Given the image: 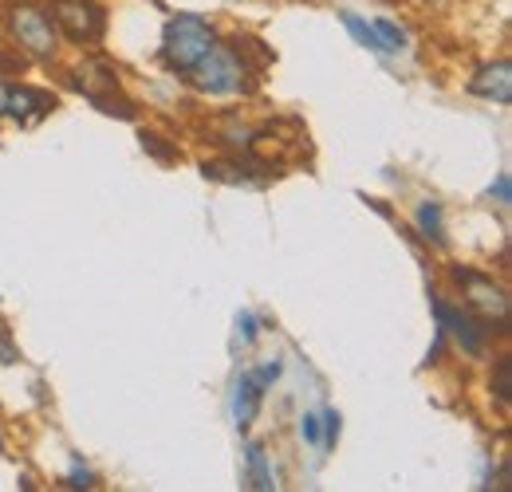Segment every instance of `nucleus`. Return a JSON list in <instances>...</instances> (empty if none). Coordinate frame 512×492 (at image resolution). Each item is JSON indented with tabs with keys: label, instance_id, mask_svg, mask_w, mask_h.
Masks as SVG:
<instances>
[{
	"label": "nucleus",
	"instance_id": "obj_15",
	"mask_svg": "<svg viewBox=\"0 0 512 492\" xmlns=\"http://www.w3.org/2000/svg\"><path fill=\"white\" fill-rule=\"evenodd\" d=\"M493 394L501 406H509L512 398V355H501L497 359V370H493Z\"/></svg>",
	"mask_w": 512,
	"mask_h": 492
},
{
	"label": "nucleus",
	"instance_id": "obj_21",
	"mask_svg": "<svg viewBox=\"0 0 512 492\" xmlns=\"http://www.w3.org/2000/svg\"><path fill=\"white\" fill-rule=\"evenodd\" d=\"M280 374H284V363H280V359H272V363H264V367L256 370L253 378L260 382V386H264V390H268V386H272V382H276Z\"/></svg>",
	"mask_w": 512,
	"mask_h": 492
},
{
	"label": "nucleus",
	"instance_id": "obj_12",
	"mask_svg": "<svg viewBox=\"0 0 512 492\" xmlns=\"http://www.w3.org/2000/svg\"><path fill=\"white\" fill-rule=\"evenodd\" d=\"M339 20H343V28L355 36V44L359 48H367V52H379L383 56V40H379V32H375V24H367L363 16H355V12H339Z\"/></svg>",
	"mask_w": 512,
	"mask_h": 492
},
{
	"label": "nucleus",
	"instance_id": "obj_17",
	"mask_svg": "<svg viewBox=\"0 0 512 492\" xmlns=\"http://www.w3.org/2000/svg\"><path fill=\"white\" fill-rule=\"evenodd\" d=\"M489 197H493L501 209H509L512 205V174L509 170H501V174H497V182L489 185Z\"/></svg>",
	"mask_w": 512,
	"mask_h": 492
},
{
	"label": "nucleus",
	"instance_id": "obj_25",
	"mask_svg": "<svg viewBox=\"0 0 512 492\" xmlns=\"http://www.w3.org/2000/svg\"><path fill=\"white\" fill-rule=\"evenodd\" d=\"M0 457H4V437H0Z\"/></svg>",
	"mask_w": 512,
	"mask_h": 492
},
{
	"label": "nucleus",
	"instance_id": "obj_24",
	"mask_svg": "<svg viewBox=\"0 0 512 492\" xmlns=\"http://www.w3.org/2000/svg\"><path fill=\"white\" fill-rule=\"evenodd\" d=\"M4 103H8V87L0 83V115H4Z\"/></svg>",
	"mask_w": 512,
	"mask_h": 492
},
{
	"label": "nucleus",
	"instance_id": "obj_11",
	"mask_svg": "<svg viewBox=\"0 0 512 492\" xmlns=\"http://www.w3.org/2000/svg\"><path fill=\"white\" fill-rule=\"evenodd\" d=\"M245 465H249V489H276V481H272V469H268V453H264V445L260 441H249V449H245Z\"/></svg>",
	"mask_w": 512,
	"mask_h": 492
},
{
	"label": "nucleus",
	"instance_id": "obj_1",
	"mask_svg": "<svg viewBox=\"0 0 512 492\" xmlns=\"http://www.w3.org/2000/svg\"><path fill=\"white\" fill-rule=\"evenodd\" d=\"M217 28L197 16V12H178L170 24H166V36H162V60L170 71H193L197 63L205 60L213 48H217Z\"/></svg>",
	"mask_w": 512,
	"mask_h": 492
},
{
	"label": "nucleus",
	"instance_id": "obj_4",
	"mask_svg": "<svg viewBox=\"0 0 512 492\" xmlns=\"http://www.w3.org/2000/svg\"><path fill=\"white\" fill-rule=\"evenodd\" d=\"M449 276H453V284H461L469 308L481 311L485 319H497V323L505 327V319H509V296H505V288H501L493 276L469 272V268H453Z\"/></svg>",
	"mask_w": 512,
	"mask_h": 492
},
{
	"label": "nucleus",
	"instance_id": "obj_10",
	"mask_svg": "<svg viewBox=\"0 0 512 492\" xmlns=\"http://www.w3.org/2000/svg\"><path fill=\"white\" fill-rule=\"evenodd\" d=\"M260 398H264V386L256 382L253 374H241L237 390H233V418H237V430H249L260 414Z\"/></svg>",
	"mask_w": 512,
	"mask_h": 492
},
{
	"label": "nucleus",
	"instance_id": "obj_16",
	"mask_svg": "<svg viewBox=\"0 0 512 492\" xmlns=\"http://www.w3.org/2000/svg\"><path fill=\"white\" fill-rule=\"evenodd\" d=\"M339 422H343V418H339V410H327V414H323L320 418V426H323V449H335V441H339V430H343V426H339Z\"/></svg>",
	"mask_w": 512,
	"mask_h": 492
},
{
	"label": "nucleus",
	"instance_id": "obj_7",
	"mask_svg": "<svg viewBox=\"0 0 512 492\" xmlns=\"http://www.w3.org/2000/svg\"><path fill=\"white\" fill-rule=\"evenodd\" d=\"M52 111H56V95L36 91V87H8L4 115H12L16 123H36V119H44Z\"/></svg>",
	"mask_w": 512,
	"mask_h": 492
},
{
	"label": "nucleus",
	"instance_id": "obj_6",
	"mask_svg": "<svg viewBox=\"0 0 512 492\" xmlns=\"http://www.w3.org/2000/svg\"><path fill=\"white\" fill-rule=\"evenodd\" d=\"M430 304H434V315H438V327H442L446 335H453V343H457L465 355L481 359V355H485V339H489V327H481L473 315H465L461 308L446 304L442 296H434Z\"/></svg>",
	"mask_w": 512,
	"mask_h": 492
},
{
	"label": "nucleus",
	"instance_id": "obj_13",
	"mask_svg": "<svg viewBox=\"0 0 512 492\" xmlns=\"http://www.w3.org/2000/svg\"><path fill=\"white\" fill-rule=\"evenodd\" d=\"M418 229H422L434 245H446V225H442V205H438V201H422V205H418Z\"/></svg>",
	"mask_w": 512,
	"mask_h": 492
},
{
	"label": "nucleus",
	"instance_id": "obj_19",
	"mask_svg": "<svg viewBox=\"0 0 512 492\" xmlns=\"http://www.w3.org/2000/svg\"><path fill=\"white\" fill-rule=\"evenodd\" d=\"M142 150H150L154 158H162V162H170V158H178V150H170V146H162L158 142V134H142Z\"/></svg>",
	"mask_w": 512,
	"mask_h": 492
},
{
	"label": "nucleus",
	"instance_id": "obj_14",
	"mask_svg": "<svg viewBox=\"0 0 512 492\" xmlns=\"http://www.w3.org/2000/svg\"><path fill=\"white\" fill-rule=\"evenodd\" d=\"M375 32H379L386 52H406V28L394 24L390 16H379V20H375Z\"/></svg>",
	"mask_w": 512,
	"mask_h": 492
},
{
	"label": "nucleus",
	"instance_id": "obj_5",
	"mask_svg": "<svg viewBox=\"0 0 512 492\" xmlns=\"http://www.w3.org/2000/svg\"><path fill=\"white\" fill-rule=\"evenodd\" d=\"M52 12H56V24L64 28V36L75 44H95L107 28V12L91 0H56Z\"/></svg>",
	"mask_w": 512,
	"mask_h": 492
},
{
	"label": "nucleus",
	"instance_id": "obj_3",
	"mask_svg": "<svg viewBox=\"0 0 512 492\" xmlns=\"http://www.w3.org/2000/svg\"><path fill=\"white\" fill-rule=\"evenodd\" d=\"M8 28H12L16 44H20L28 56H36V60H52L56 48H60L56 24H52L40 8H32V4H16V8L8 12Z\"/></svg>",
	"mask_w": 512,
	"mask_h": 492
},
{
	"label": "nucleus",
	"instance_id": "obj_2",
	"mask_svg": "<svg viewBox=\"0 0 512 492\" xmlns=\"http://www.w3.org/2000/svg\"><path fill=\"white\" fill-rule=\"evenodd\" d=\"M186 75L201 95H241V91H249V67L241 60V52H229L221 44Z\"/></svg>",
	"mask_w": 512,
	"mask_h": 492
},
{
	"label": "nucleus",
	"instance_id": "obj_9",
	"mask_svg": "<svg viewBox=\"0 0 512 492\" xmlns=\"http://www.w3.org/2000/svg\"><path fill=\"white\" fill-rule=\"evenodd\" d=\"M71 83L95 103V99H103V95H111V91H119V75H115V67H107V63L99 60H83L75 71H71Z\"/></svg>",
	"mask_w": 512,
	"mask_h": 492
},
{
	"label": "nucleus",
	"instance_id": "obj_8",
	"mask_svg": "<svg viewBox=\"0 0 512 492\" xmlns=\"http://www.w3.org/2000/svg\"><path fill=\"white\" fill-rule=\"evenodd\" d=\"M469 91H473V95H481V99H489V103L509 107L512 103V67H509V60L485 63V67L469 79Z\"/></svg>",
	"mask_w": 512,
	"mask_h": 492
},
{
	"label": "nucleus",
	"instance_id": "obj_23",
	"mask_svg": "<svg viewBox=\"0 0 512 492\" xmlns=\"http://www.w3.org/2000/svg\"><path fill=\"white\" fill-rule=\"evenodd\" d=\"M20 355H16V347H12V339H8V331H0V367H12Z\"/></svg>",
	"mask_w": 512,
	"mask_h": 492
},
{
	"label": "nucleus",
	"instance_id": "obj_18",
	"mask_svg": "<svg viewBox=\"0 0 512 492\" xmlns=\"http://www.w3.org/2000/svg\"><path fill=\"white\" fill-rule=\"evenodd\" d=\"M237 335H241V343H253L256 335H260V319H256L253 311H241L237 315Z\"/></svg>",
	"mask_w": 512,
	"mask_h": 492
},
{
	"label": "nucleus",
	"instance_id": "obj_22",
	"mask_svg": "<svg viewBox=\"0 0 512 492\" xmlns=\"http://www.w3.org/2000/svg\"><path fill=\"white\" fill-rule=\"evenodd\" d=\"M64 485H67V489H95V477H91L83 465H75V469H71V477H67Z\"/></svg>",
	"mask_w": 512,
	"mask_h": 492
},
{
	"label": "nucleus",
	"instance_id": "obj_20",
	"mask_svg": "<svg viewBox=\"0 0 512 492\" xmlns=\"http://www.w3.org/2000/svg\"><path fill=\"white\" fill-rule=\"evenodd\" d=\"M300 437H304L308 445H320V441H323V437H320V418H316V414H304V418H300Z\"/></svg>",
	"mask_w": 512,
	"mask_h": 492
}]
</instances>
